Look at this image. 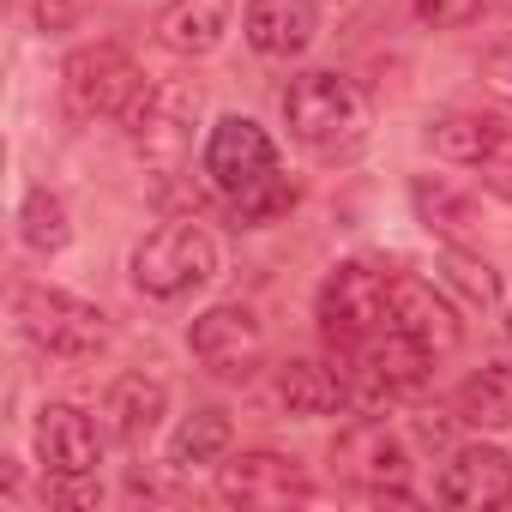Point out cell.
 <instances>
[{"instance_id":"28","label":"cell","mask_w":512,"mask_h":512,"mask_svg":"<svg viewBox=\"0 0 512 512\" xmlns=\"http://www.w3.org/2000/svg\"><path fill=\"white\" fill-rule=\"evenodd\" d=\"M37 19H43V31L67 25V19H73V0H37Z\"/></svg>"},{"instance_id":"6","label":"cell","mask_w":512,"mask_h":512,"mask_svg":"<svg viewBox=\"0 0 512 512\" xmlns=\"http://www.w3.org/2000/svg\"><path fill=\"white\" fill-rule=\"evenodd\" d=\"M386 296H392V278H380L362 260H344L326 278V290H320V326H326V338L332 344H356V338L380 332L386 326Z\"/></svg>"},{"instance_id":"19","label":"cell","mask_w":512,"mask_h":512,"mask_svg":"<svg viewBox=\"0 0 512 512\" xmlns=\"http://www.w3.org/2000/svg\"><path fill=\"white\" fill-rule=\"evenodd\" d=\"M494 133H500L494 115H440V121H428V145H434V157H446V163H470V169L488 157Z\"/></svg>"},{"instance_id":"14","label":"cell","mask_w":512,"mask_h":512,"mask_svg":"<svg viewBox=\"0 0 512 512\" xmlns=\"http://www.w3.org/2000/svg\"><path fill=\"white\" fill-rule=\"evenodd\" d=\"M241 25H247V43L260 49V55L290 61V55H302L314 43L320 13H314V0H253Z\"/></svg>"},{"instance_id":"8","label":"cell","mask_w":512,"mask_h":512,"mask_svg":"<svg viewBox=\"0 0 512 512\" xmlns=\"http://www.w3.org/2000/svg\"><path fill=\"white\" fill-rule=\"evenodd\" d=\"M205 175L217 181V193H247L253 181H266L278 175V145L260 121H247V115H223L211 127V145H205Z\"/></svg>"},{"instance_id":"9","label":"cell","mask_w":512,"mask_h":512,"mask_svg":"<svg viewBox=\"0 0 512 512\" xmlns=\"http://www.w3.org/2000/svg\"><path fill=\"white\" fill-rule=\"evenodd\" d=\"M217 494L229 506H290L308 500V470L284 452H241L217 470Z\"/></svg>"},{"instance_id":"11","label":"cell","mask_w":512,"mask_h":512,"mask_svg":"<svg viewBox=\"0 0 512 512\" xmlns=\"http://www.w3.org/2000/svg\"><path fill=\"white\" fill-rule=\"evenodd\" d=\"M440 500L458 512H488L512 500V458L500 446H458L440 470Z\"/></svg>"},{"instance_id":"20","label":"cell","mask_w":512,"mask_h":512,"mask_svg":"<svg viewBox=\"0 0 512 512\" xmlns=\"http://www.w3.org/2000/svg\"><path fill=\"white\" fill-rule=\"evenodd\" d=\"M410 205H416V217H422L434 235H464V229H476V199L458 193V187L440 181V175H422V181L410 187Z\"/></svg>"},{"instance_id":"25","label":"cell","mask_w":512,"mask_h":512,"mask_svg":"<svg viewBox=\"0 0 512 512\" xmlns=\"http://www.w3.org/2000/svg\"><path fill=\"white\" fill-rule=\"evenodd\" d=\"M476 169H482V181H488L500 199H512V121H500V133H494V145H488V157H482Z\"/></svg>"},{"instance_id":"7","label":"cell","mask_w":512,"mask_h":512,"mask_svg":"<svg viewBox=\"0 0 512 512\" xmlns=\"http://www.w3.org/2000/svg\"><path fill=\"white\" fill-rule=\"evenodd\" d=\"M187 344H193V362L205 374H217V380H247L253 368L266 362V332H260V320H253L247 308H211V314H199L193 332H187Z\"/></svg>"},{"instance_id":"17","label":"cell","mask_w":512,"mask_h":512,"mask_svg":"<svg viewBox=\"0 0 512 512\" xmlns=\"http://www.w3.org/2000/svg\"><path fill=\"white\" fill-rule=\"evenodd\" d=\"M278 398H284L290 416H332V410L350 404V386H344L338 368L302 356V362H284V368H278Z\"/></svg>"},{"instance_id":"26","label":"cell","mask_w":512,"mask_h":512,"mask_svg":"<svg viewBox=\"0 0 512 512\" xmlns=\"http://www.w3.org/2000/svg\"><path fill=\"white\" fill-rule=\"evenodd\" d=\"M416 13L434 25V31H458L482 13V0H416Z\"/></svg>"},{"instance_id":"29","label":"cell","mask_w":512,"mask_h":512,"mask_svg":"<svg viewBox=\"0 0 512 512\" xmlns=\"http://www.w3.org/2000/svg\"><path fill=\"white\" fill-rule=\"evenodd\" d=\"M506 338H512V314H506Z\"/></svg>"},{"instance_id":"5","label":"cell","mask_w":512,"mask_h":512,"mask_svg":"<svg viewBox=\"0 0 512 512\" xmlns=\"http://www.w3.org/2000/svg\"><path fill=\"white\" fill-rule=\"evenodd\" d=\"M133 145L151 169L175 175L193 151V127H199V85L187 79H169V85H151L139 103H133Z\"/></svg>"},{"instance_id":"3","label":"cell","mask_w":512,"mask_h":512,"mask_svg":"<svg viewBox=\"0 0 512 512\" xmlns=\"http://www.w3.org/2000/svg\"><path fill=\"white\" fill-rule=\"evenodd\" d=\"M61 91H67V109L79 121H97V115H133V103L145 97V73L127 49L115 43H91V49H73L67 67H61Z\"/></svg>"},{"instance_id":"22","label":"cell","mask_w":512,"mask_h":512,"mask_svg":"<svg viewBox=\"0 0 512 512\" xmlns=\"http://www.w3.org/2000/svg\"><path fill=\"white\" fill-rule=\"evenodd\" d=\"M434 272H440V290H452V296H458L470 314H488V308L500 302V278H494L482 260H470L464 247H446Z\"/></svg>"},{"instance_id":"16","label":"cell","mask_w":512,"mask_h":512,"mask_svg":"<svg viewBox=\"0 0 512 512\" xmlns=\"http://www.w3.org/2000/svg\"><path fill=\"white\" fill-rule=\"evenodd\" d=\"M223 31H229V0H169L157 19V37L175 55H211Z\"/></svg>"},{"instance_id":"10","label":"cell","mask_w":512,"mask_h":512,"mask_svg":"<svg viewBox=\"0 0 512 512\" xmlns=\"http://www.w3.org/2000/svg\"><path fill=\"white\" fill-rule=\"evenodd\" d=\"M37 458H43L49 476L79 482V476H91V470L103 464V440H97V428H91L85 410H73V404H43V410H37Z\"/></svg>"},{"instance_id":"23","label":"cell","mask_w":512,"mask_h":512,"mask_svg":"<svg viewBox=\"0 0 512 512\" xmlns=\"http://www.w3.org/2000/svg\"><path fill=\"white\" fill-rule=\"evenodd\" d=\"M19 235H25L37 253H61V247H67V235H73L67 205H61L49 187H31V193H25V211H19Z\"/></svg>"},{"instance_id":"4","label":"cell","mask_w":512,"mask_h":512,"mask_svg":"<svg viewBox=\"0 0 512 512\" xmlns=\"http://www.w3.org/2000/svg\"><path fill=\"white\" fill-rule=\"evenodd\" d=\"M13 314H19V332H25L37 350L67 356V362L97 356L103 338H109V326H103V314H97L91 302L61 296V290H43V284H25V290L13 296Z\"/></svg>"},{"instance_id":"21","label":"cell","mask_w":512,"mask_h":512,"mask_svg":"<svg viewBox=\"0 0 512 512\" xmlns=\"http://www.w3.org/2000/svg\"><path fill=\"white\" fill-rule=\"evenodd\" d=\"M229 452V416L223 410H193V416H181V428H175V440H169V464L175 470H193V464H211V458H223Z\"/></svg>"},{"instance_id":"1","label":"cell","mask_w":512,"mask_h":512,"mask_svg":"<svg viewBox=\"0 0 512 512\" xmlns=\"http://www.w3.org/2000/svg\"><path fill=\"white\" fill-rule=\"evenodd\" d=\"M284 121L314 157H356L368 145V97L338 73H302L284 91Z\"/></svg>"},{"instance_id":"18","label":"cell","mask_w":512,"mask_h":512,"mask_svg":"<svg viewBox=\"0 0 512 512\" xmlns=\"http://www.w3.org/2000/svg\"><path fill=\"white\" fill-rule=\"evenodd\" d=\"M458 422H470V428H506L512 422V362H482L458 386Z\"/></svg>"},{"instance_id":"27","label":"cell","mask_w":512,"mask_h":512,"mask_svg":"<svg viewBox=\"0 0 512 512\" xmlns=\"http://www.w3.org/2000/svg\"><path fill=\"white\" fill-rule=\"evenodd\" d=\"M482 85H488L500 103H512V43H500V49L482 55Z\"/></svg>"},{"instance_id":"15","label":"cell","mask_w":512,"mask_h":512,"mask_svg":"<svg viewBox=\"0 0 512 512\" xmlns=\"http://www.w3.org/2000/svg\"><path fill=\"white\" fill-rule=\"evenodd\" d=\"M163 410H169V386L151 380V374H121V380L109 386V398H103L109 434H115L121 446H139V440L163 422Z\"/></svg>"},{"instance_id":"24","label":"cell","mask_w":512,"mask_h":512,"mask_svg":"<svg viewBox=\"0 0 512 512\" xmlns=\"http://www.w3.org/2000/svg\"><path fill=\"white\" fill-rule=\"evenodd\" d=\"M290 205H296V187H290L284 175H266V181H253L247 193L229 199V217H235L241 229H260V223H278Z\"/></svg>"},{"instance_id":"12","label":"cell","mask_w":512,"mask_h":512,"mask_svg":"<svg viewBox=\"0 0 512 512\" xmlns=\"http://www.w3.org/2000/svg\"><path fill=\"white\" fill-rule=\"evenodd\" d=\"M386 320L398 332H410L416 344H428L434 356L458 350L464 326H458V308L428 284V278H392V296H386Z\"/></svg>"},{"instance_id":"13","label":"cell","mask_w":512,"mask_h":512,"mask_svg":"<svg viewBox=\"0 0 512 512\" xmlns=\"http://www.w3.org/2000/svg\"><path fill=\"white\" fill-rule=\"evenodd\" d=\"M332 464H338L344 476L368 482L374 494H380V488H398V482L410 476V452H404V440H398L386 422H350V428L332 440Z\"/></svg>"},{"instance_id":"2","label":"cell","mask_w":512,"mask_h":512,"mask_svg":"<svg viewBox=\"0 0 512 512\" xmlns=\"http://www.w3.org/2000/svg\"><path fill=\"white\" fill-rule=\"evenodd\" d=\"M217 278V241L199 223H163L133 253V284L157 302H175L187 290H205Z\"/></svg>"}]
</instances>
